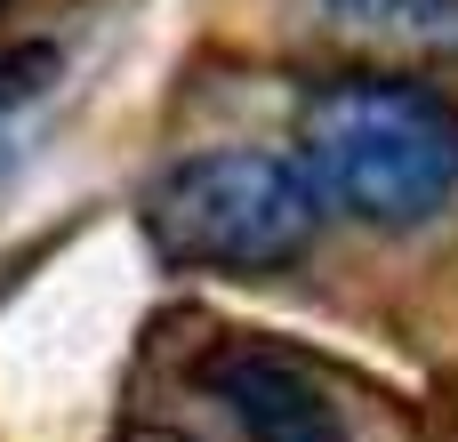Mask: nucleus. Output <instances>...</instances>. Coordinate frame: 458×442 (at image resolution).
Instances as JSON below:
<instances>
[{
    "label": "nucleus",
    "instance_id": "nucleus-1",
    "mask_svg": "<svg viewBox=\"0 0 458 442\" xmlns=\"http://www.w3.org/2000/svg\"><path fill=\"white\" fill-rule=\"evenodd\" d=\"M298 169L378 234L427 225L458 193V113L419 81H330L298 105Z\"/></svg>",
    "mask_w": 458,
    "mask_h": 442
},
{
    "label": "nucleus",
    "instance_id": "nucleus-2",
    "mask_svg": "<svg viewBox=\"0 0 458 442\" xmlns=\"http://www.w3.org/2000/svg\"><path fill=\"white\" fill-rule=\"evenodd\" d=\"M322 193L290 153H193L177 161L153 201H145V234L169 266L193 274H266L314 250L322 234Z\"/></svg>",
    "mask_w": 458,
    "mask_h": 442
},
{
    "label": "nucleus",
    "instance_id": "nucleus-3",
    "mask_svg": "<svg viewBox=\"0 0 458 442\" xmlns=\"http://www.w3.org/2000/svg\"><path fill=\"white\" fill-rule=\"evenodd\" d=\"M201 387L217 395V411L242 427V442H354L346 411L330 403V387L274 346H217L201 362Z\"/></svg>",
    "mask_w": 458,
    "mask_h": 442
},
{
    "label": "nucleus",
    "instance_id": "nucleus-4",
    "mask_svg": "<svg viewBox=\"0 0 458 442\" xmlns=\"http://www.w3.org/2000/svg\"><path fill=\"white\" fill-rule=\"evenodd\" d=\"M314 16L378 56H458V0H314Z\"/></svg>",
    "mask_w": 458,
    "mask_h": 442
}]
</instances>
